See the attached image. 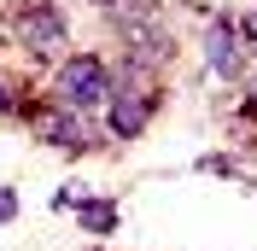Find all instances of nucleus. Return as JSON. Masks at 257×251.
Segmentation results:
<instances>
[{
  "mask_svg": "<svg viewBox=\"0 0 257 251\" xmlns=\"http://www.w3.org/2000/svg\"><path fill=\"white\" fill-rule=\"evenodd\" d=\"M111 18H117V35H123V59L128 64H141V70L158 76L164 64L176 59V30L164 24L158 0H117Z\"/></svg>",
  "mask_w": 257,
  "mask_h": 251,
  "instance_id": "1",
  "label": "nucleus"
},
{
  "mask_svg": "<svg viewBox=\"0 0 257 251\" xmlns=\"http://www.w3.org/2000/svg\"><path fill=\"white\" fill-rule=\"evenodd\" d=\"M164 105V88L152 70H141V64H117L111 70V99H105V135L111 141H135V135H146V123L158 117Z\"/></svg>",
  "mask_w": 257,
  "mask_h": 251,
  "instance_id": "2",
  "label": "nucleus"
},
{
  "mask_svg": "<svg viewBox=\"0 0 257 251\" xmlns=\"http://www.w3.org/2000/svg\"><path fill=\"white\" fill-rule=\"evenodd\" d=\"M105 99H111V64L99 53H64L53 82H47V105L94 117V111H105Z\"/></svg>",
  "mask_w": 257,
  "mask_h": 251,
  "instance_id": "3",
  "label": "nucleus"
},
{
  "mask_svg": "<svg viewBox=\"0 0 257 251\" xmlns=\"http://www.w3.org/2000/svg\"><path fill=\"white\" fill-rule=\"evenodd\" d=\"M6 30L30 59H64V47H70V18L59 0H18L6 12Z\"/></svg>",
  "mask_w": 257,
  "mask_h": 251,
  "instance_id": "4",
  "label": "nucleus"
},
{
  "mask_svg": "<svg viewBox=\"0 0 257 251\" xmlns=\"http://www.w3.org/2000/svg\"><path fill=\"white\" fill-rule=\"evenodd\" d=\"M30 123H35V141L59 146V152H99V146H105V135H99L94 117H76V111H59V105H41Z\"/></svg>",
  "mask_w": 257,
  "mask_h": 251,
  "instance_id": "5",
  "label": "nucleus"
},
{
  "mask_svg": "<svg viewBox=\"0 0 257 251\" xmlns=\"http://www.w3.org/2000/svg\"><path fill=\"white\" fill-rule=\"evenodd\" d=\"M205 70L216 82H240L245 70H251V53L240 47V30H234V12L210 18L205 24Z\"/></svg>",
  "mask_w": 257,
  "mask_h": 251,
  "instance_id": "6",
  "label": "nucleus"
},
{
  "mask_svg": "<svg viewBox=\"0 0 257 251\" xmlns=\"http://www.w3.org/2000/svg\"><path fill=\"white\" fill-rule=\"evenodd\" d=\"M117 222H123L117 199H76V228H82V234L105 239V234H117Z\"/></svg>",
  "mask_w": 257,
  "mask_h": 251,
  "instance_id": "7",
  "label": "nucleus"
},
{
  "mask_svg": "<svg viewBox=\"0 0 257 251\" xmlns=\"http://www.w3.org/2000/svg\"><path fill=\"white\" fill-rule=\"evenodd\" d=\"M234 30H240V47L257 59V12H245V18H234Z\"/></svg>",
  "mask_w": 257,
  "mask_h": 251,
  "instance_id": "8",
  "label": "nucleus"
},
{
  "mask_svg": "<svg viewBox=\"0 0 257 251\" xmlns=\"http://www.w3.org/2000/svg\"><path fill=\"white\" fill-rule=\"evenodd\" d=\"M12 111H18V88H12L6 70H0V117H12Z\"/></svg>",
  "mask_w": 257,
  "mask_h": 251,
  "instance_id": "9",
  "label": "nucleus"
},
{
  "mask_svg": "<svg viewBox=\"0 0 257 251\" xmlns=\"http://www.w3.org/2000/svg\"><path fill=\"white\" fill-rule=\"evenodd\" d=\"M12 216H18V193L0 187V222H12Z\"/></svg>",
  "mask_w": 257,
  "mask_h": 251,
  "instance_id": "10",
  "label": "nucleus"
},
{
  "mask_svg": "<svg viewBox=\"0 0 257 251\" xmlns=\"http://www.w3.org/2000/svg\"><path fill=\"white\" fill-rule=\"evenodd\" d=\"M245 111H251V117H257V64H251V70H245Z\"/></svg>",
  "mask_w": 257,
  "mask_h": 251,
  "instance_id": "11",
  "label": "nucleus"
},
{
  "mask_svg": "<svg viewBox=\"0 0 257 251\" xmlns=\"http://www.w3.org/2000/svg\"><path fill=\"white\" fill-rule=\"evenodd\" d=\"M88 6H105V12H111V6H117V0H88Z\"/></svg>",
  "mask_w": 257,
  "mask_h": 251,
  "instance_id": "12",
  "label": "nucleus"
}]
</instances>
